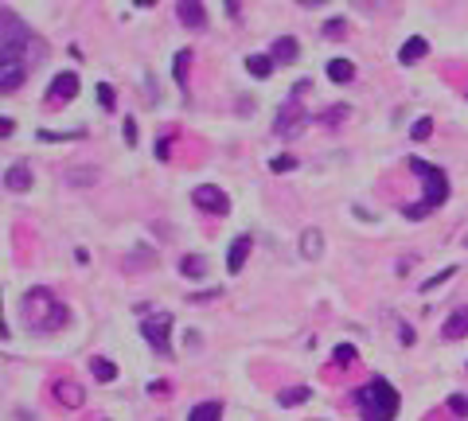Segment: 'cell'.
Wrapping results in <instances>:
<instances>
[{"instance_id":"cell-27","label":"cell","mask_w":468,"mask_h":421,"mask_svg":"<svg viewBox=\"0 0 468 421\" xmlns=\"http://www.w3.org/2000/svg\"><path fill=\"white\" fill-rule=\"evenodd\" d=\"M429 133H433V121H429V118L414 121V129H410V137H414V141H426Z\"/></svg>"},{"instance_id":"cell-9","label":"cell","mask_w":468,"mask_h":421,"mask_svg":"<svg viewBox=\"0 0 468 421\" xmlns=\"http://www.w3.org/2000/svg\"><path fill=\"white\" fill-rule=\"evenodd\" d=\"M55 402H59V406H67V410H79L82 402H86V394H82L79 382L59 379V382H55Z\"/></svg>"},{"instance_id":"cell-35","label":"cell","mask_w":468,"mask_h":421,"mask_svg":"<svg viewBox=\"0 0 468 421\" xmlns=\"http://www.w3.org/2000/svg\"><path fill=\"white\" fill-rule=\"evenodd\" d=\"M344 28H348L344 20H328L324 24V35H344Z\"/></svg>"},{"instance_id":"cell-37","label":"cell","mask_w":468,"mask_h":421,"mask_svg":"<svg viewBox=\"0 0 468 421\" xmlns=\"http://www.w3.org/2000/svg\"><path fill=\"white\" fill-rule=\"evenodd\" d=\"M168 152H172V141H168V137H160V145H156V157L164 160V157H168Z\"/></svg>"},{"instance_id":"cell-3","label":"cell","mask_w":468,"mask_h":421,"mask_svg":"<svg viewBox=\"0 0 468 421\" xmlns=\"http://www.w3.org/2000/svg\"><path fill=\"white\" fill-rule=\"evenodd\" d=\"M355 410L363 421H394L398 418V390L387 379H371L355 390Z\"/></svg>"},{"instance_id":"cell-16","label":"cell","mask_w":468,"mask_h":421,"mask_svg":"<svg viewBox=\"0 0 468 421\" xmlns=\"http://www.w3.org/2000/svg\"><path fill=\"white\" fill-rule=\"evenodd\" d=\"M300 55V43L293 40V35H281L277 43H273V63H293Z\"/></svg>"},{"instance_id":"cell-17","label":"cell","mask_w":468,"mask_h":421,"mask_svg":"<svg viewBox=\"0 0 468 421\" xmlns=\"http://www.w3.org/2000/svg\"><path fill=\"white\" fill-rule=\"evenodd\" d=\"M426 51H429V43L421 40V35H414V40H406V43H402L398 59H402V63H406V67H410V63H418L421 55H426Z\"/></svg>"},{"instance_id":"cell-6","label":"cell","mask_w":468,"mask_h":421,"mask_svg":"<svg viewBox=\"0 0 468 421\" xmlns=\"http://www.w3.org/2000/svg\"><path fill=\"white\" fill-rule=\"evenodd\" d=\"M191 203L200 207V211H207V215H227V211H230L227 191L215 187V184H200L195 191H191Z\"/></svg>"},{"instance_id":"cell-29","label":"cell","mask_w":468,"mask_h":421,"mask_svg":"<svg viewBox=\"0 0 468 421\" xmlns=\"http://www.w3.org/2000/svg\"><path fill=\"white\" fill-rule=\"evenodd\" d=\"M129 262H133V265L145 262V269H149V265L156 262V257H152V250H145V246H140V250H133V254H129ZM137 269H140V265H137Z\"/></svg>"},{"instance_id":"cell-19","label":"cell","mask_w":468,"mask_h":421,"mask_svg":"<svg viewBox=\"0 0 468 421\" xmlns=\"http://www.w3.org/2000/svg\"><path fill=\"white\" fill-rule=\"evenodd\" d=\"M246 70L254 74V79H269V74H273V55H250Z\"/></svg>"},{"instance_id":"cell-31","label":"cell","mask_w":468,"mask_h":421,"mask_svg":"<svg viewBox=\"0 0 468 421\" xmlns=\"http://www.w3.org/2000/svg\"><path fill=\"white\" fill-rule=\"evenodd\" d=\"M98 102H102V106H106V109H110L113 102H118V94H113V86H106V82H102V86H98Z\"/></svg>"},{"instance_id":"cell-13","label":"cell","mask_w":468,"mask_h":421,"mask_svg":"<svg viewBox=\"0 0 468 421\" xmlns=\"http://www.w3.org/2000/svg\"><path fill=\"white\" fill-rule=\"evenodd\" d=\"M176 16L188 24V28H203V24H207V12H203V4H195V0H179Z\"/></svg>"},{"instance_id":"cell-15","label":"cell","mask_w":468,"mask_h":421,"mask_svg":"<svg viewBox=\"0 0 468 421\" xmlns=\"http://www.w3.org/2000/svg\"><path fill=\"white\" fill-rule=\"evenodd\" d=\"M24 74H28V67H20V63H4V67H0V90L12 94V90L24 82Z\"/></svg>"},{"instance_id":"cell-20","label":"cell","mask_w":468,"mask_h":421,"mask_svg":"<svg viewBox=\"0 0 468 421\" xmlns=\"http://www.w3.org/2000/svg\"><path fill=\"white\" fill-rule=\"evenodd\" d=\"M328 79H332V82H351V79H355V67H351V59H332V63H328Z\"/></svg>"},{"instance_id":"cell-36","label":"cell","mask_w":468,"mask_h":421,"mask_svg":"<svg viewBox=\"0 0 468 421\" xmlns=\"http://www.w3.org/2000/svg\"><path fill=\"white\" fill-rule=\"evenodd\" d=\"M125 141L137 145V121H133V118H125Z\"/></svg>"},{"instance_id":"cell-12","label":"cell","mask_w":468,"mask_h":421,"mask_svg":"<svg viewBox=\"0 0 468 421\" xmlns=\"http://www.w3.org/2000/svg\"><path fill=\"white\" fill-rule=\"evenodd\" d=\"M320 254H324V235H320L316 226H309V230L300 235V257H305V262H316Z\"/></svg>"},{"instance_id":"cell-28","label":"cell","mask_w":468,"mask_h":421,"mask_svg":"<svg viewBox=\"0 0 468 421\" xmlns=\"http://www.w3.org/2000/svg\"><path fill=\"white\" fill-rule=\"evenodd\" d=\"M449 410L457 413V418H468V398L465 394H453V398H449Z\"/></svg>"},{"instance_id":"cell-23","label":"cell","mask_w":468,"mask_h":421,"mask_svg":"<svg viewBox=\"0 0 468 421\" xmlns=\"http://www.w3.org/2000/svg\"><path fill=\"white\" fill-rule=\"evenodd\" d=\"M312 398V390L309 386H293V390H281V406H300V402H309Z\"/></svg>"},{"instance_id":"cell-32","label":"cell","mask_w":468,"mask_h":421,"mask_svg":"<svg viewBox=\"0 0 468 421\" xmlns=\"http://www.w3.org/2000/svg\"><path fill=\"white\" fill-rule=\"evenodd\" d=\"M453 273H457V265H449V269H441L437 277H429V281H426V289H437V285H441V281H449Z\"/></svg>"},{"instance_id":"cell-33","label":"cell","mask_w":468,"mask_h":421,"mask_svg":"<svg viewBox=\"0 0 468 421\" xmlns=\"http://www.w3.org/2000/svg\"><path fill=\"white\" fill-rule=\"evenodd\" d=\"M348 109H351V106H332V113H328L324 121H328V125H336V121H344V118H348Z\"/></svg>"},{"instance_id":"cell-7","label":"cell","mask_w":468,"mask_h":421,"mask_svg":"<svg viewBox=\"0 0 468 421\" xmlns=\"http://www.w3.org/2000/svg\"><path fill=\"white\" fill-rule=\"evenodd\" d=\"M305 121H309V118H305V109H300L297 102H289V106L277 109V125H273V129H277V137L293 141L300 129H305Z\"/></svg>"},{"instance_id":"cell-5","label":"cell","mask_w":468,"mask_h":421,"mask_svg":"<svg viewBox=\"0 0 468 421\" xmlns=\"http://www.w3.org/2000/svg\"><path fill=\"white\" fill-rule=\"evenodd\" d=\"M140 335L152 343V351L156 355H168V347H172V316L168 312L149 316V320L140 324Z\"/></svg>"},{"instance_id":"cell-2","label":"cell","mask_w":468,"mask_h":421,"mask_svg":"<svg viewBox=\"0 0 468 421\" xmlns=\"http://www.w3.org/2000/svg\"><path fill=\"white\" fill-rule=\"evenodd\" d=\"M20 316L28 328H40V332H55V328H63L70 320V312L59 304V296L51 289H28L20 301Z\"/></svg>"},{"instance_id":"cell-4","label":"cell","mask_w":468,"mask_h":421,"mask_svg":"<svg viewBox=\"0 0 468 421\" xmlns=\"http://www.w3.org/2000/svg\"><path fill=\"white\" fill-rule=\"evenodd\" d=\"M410 172L426 184V199H421V207H406V219H426L433 207H441L449 199V180H445V172L441 168H433V164H426V160H410Z\"/></svg>"},{"instance_id":"cell-21","label":"cell","mask_w":468,"mask_h":421,"mask_svg":"<svg viewBox=\"0 0 468 421\" xmlns=\"http://www.w3.org/2000/svg\"><path fill=\"white\" fill-rule=\"evenodd\" d=\"M219 418H223L219 402H203V406H195V410L188 413V421H219Z\"/></svg>"},{"instance_id":"cell-34","label":"cell","mask_w":468,"mask_h":421,"mask_svg":"<svg viewBox=\"0 0 468 421\" xmlns=\"http://www.w3.org/2000/svg\"><path fill=\"white\" fill-rule=\"evenodd\" d=\"M149 394H152V398H168V394H172V386H168V382H152V386H149Z\"/></svg>"},{"instance_id":"cell-30","label":"cell","mask_w":468,"mask_h":421,"mask_svg":"<svg viewBox=\"0 0 468 421\" xmlns=\"http://www.w3.org/2000/svg\"><path fill=\"white\" fill-rule=\"evenodd\" d=\"M269 168H273V172H293L297 160H293V157H273V160H269Z\"/></svg>"},{"instance_id":"cell-11","label":"cell","mask_w":468,"mask_h":421,"mask_svg":"<svg viewBox=\"0 0 468 421\" xmlns=\"http://www.w3.org/2000/svg\"><path fill=\"white\" fill-rule=\"evenodd\" d=\"M441 335H445V340H465V335H468V304L445 316V328H441Z\"/></svg>"},{"instance_id":"cell-8","label":"cell","mask_w":468,"mask_h":421,"mask_svg":"<svg viewBox=\"0 0 468 421\" xmlns=\"http://www.w3.org/2000/svg\"><path fill=\"white\" fill-rule=\"evenodd\" d=\"M74 94H79V74H74V70L55 74V82H51V90H47V98L51 102H70Z\"/></svg>"},{"instance_id":"cell-38","label":"cell","mask_w":468,"mask_h":421,"mask_svg":"<svg viewBox=\"0 0 468 421\" xmlns=\"http://www.w3.org/2000/svg\"><path fill=\"white\" fill-rule=\"evenodd\" d=\"M465 246H468V238H465Z\"/></svg>"},{"instance_id":"cell-14","label":"cell","mask_w":468,"mask_h":421,"mask_svg":"<svg viewBox=\"0 0 468 421\" xmlns=\"http://www.w3.org/2000/svg\"><path fill=\"white\" fill-rule=\"evenodd\" d=\"M4 187H8V191H28V187H31V172L24 164H8V168H4Z\"/></svg>"},{"instance_id":"cell-22","label":"cell","mask_w":468,"mask_h":421,"mask_svg":"<svg viewBox=\"0 0 468 421\" xmlns=\"http://www.w3.org/2000/svg\"><path fill=\"white\" fill-rule=\"evenodd\" d=\"M179 273H184V277H203V273H207V262L195 257V254H188L184 262H179Z\"/></svg>"},{"instance_id":"cell-24","label":"cell","mask_w":468,"mask_h":421,"mask_svg":"<svg viewBox=\"0 0 468 421\" xmlns=\"http://www.w3.org/2000/svg\"><path fill=\"white\" fill-rule=\"evenodd\" d=\"M90 371H94V379H98V382H110V379H118V367H113L110 359H94V363H90Z\"/></svg>"},{"instance_id":"cell-18","label":"cell","mask_w":468,"mask_h":421,"mask_svg":"<svg viewBox=\"0 0 468 421\" xmlns=\"http://www.w3.org/2000/svg\"><path fill=\"white\" fill-rule=\"evenodd\" d=\"M67 184H74V187H90V184H98V168H94V164L70 168V172H67Z\"/></svg>"},{"instance_id":"cell-25","label":"cell","mask_w":468,"mask_h":421,"mask_svg":"<svg viewBox=\"0 0 468 421\" xmlns=\"http://www.w3.org/2000/svg\"><path fill=\"white\" fill-rule=\"evenodd\" d=\"M188 63H191V51H179V55H176V82H179V90H188Z\"/></svg>"},{"instance_id":"cell-10","label":"cell","mask_w":468,"mask_h":421,"mask_svg":"<svg viewBox=\"0 0 468 421\" xmlns=\"http://www.w3.org/2000/svg\"><path fill=\"white\" fill-rule=\"evenodd\" d=\"M250 250H254V238H250V235H239L234 242H230V250H227V269H230V273H239L242 265H246Z\"/></svg>"},{"instance_id":"cell-1","label":"cell","mask_w":468,"mask_h":421,"mask_svg":"<svg viewBox=\"0 0 468 421\" xmlns=\"http://www.w3.org/2000/svg\"><path fill=\"white\" fill-rule=\"evenodd\" d=\"M0 47H4V63H20V67H31V63H40L47 55V47L31 35L28 24L12 8L0 12Z\"/></svg>"},{"instance_id":"cell-26","label":"cell","mask_w":468,"mask_h":421,"mask_svg":"<svg viewBox=\"0 0 468 421\" xmlns=\"http://www.w3.org/2000/svg\"><path fill=\"white\" fill-rule=\"evenodd\" d=\"M332 359H336V367H351L355 363V347L351 343H339L336 351H332Z\"/></svg>"}]
</instances>
